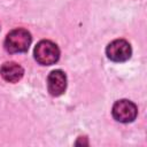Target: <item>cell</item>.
Instances as JSON below:
<instances>
[{"label":"cell","mask_w":147,"mask_h":147,"mask_svg":"<svg viewBox=\"0 0 147 147\" xmlns=\"http://www.w3.org/2000/svg\"><path fill=\"white\" fill-rule=\"evenodd\" d=\"M1 77L9 83H16L23 77V68L16 62H6L0 68Z\"/></svg>","instance_id":"6"},{"label":"cell","mask_w":147,"mask_h":147,"mask_svg":"<svg viewBox=\"0 0 147 147\" xmlns=\"http://www.w3.org/2000/svg\"><path fill=\"white\" fill-rule=\"evenodd\" d=\"M108 59L114 62H124L131 56V46L124 39H116L111 41L106 49Z\"/></svg>","instance_id":"4"},{"label":"cell","mask_w":147,"mask_h":147,"mask_svg":"<svg viewBox=\"0 0 147 147\" xmlns=\"http://www.w3.org/2000/svg\"><path fill=\"white\" fill-rule=\"evenodd\" d=\"M47 88L51 95L59 96L67 88V77L62 70H53L47 78Z\"/></svg>","instance_id":"5"},{"label":"cell","mask_w":147,"mask_h":147,"mask_svg":"<svg viewBox=\"0 0 147 147\" xmlns=\"http://www.w3.org/2000/svg\"><path fill=\"white\" fill-rule=\"evenodd\" d=\"M31 44V34L25 29H15L10 31L5 40V48L9 53L26 52Z\"/></svg>","instance_id":"1"},{"label":"cell","mask_w":147,"mask_h":147,"mask_svg":"<svg viewBox=\"0 0 147 147\" xmlns=\"http://www.w3.org/2000/svg\"><path fill=\"white\" fill-rule=\"evenodd\" d=\"M113 116L116 121L121 123H130L136 119L138 109L137 106L129 100H118L113 106Z\"/></svg>","instance_id":"3"},{"label":"cell","mask_w":147,"mask_h":147,"mask_svg":"<svg viewBox=\"0 0 147 147\" xmlns=\"http://www.w3.org/2000/svg\"><path fill=\"white\" fill-rule=\"evenodd\" d=\"M34 59L42 65H52L60 57L59 47L51 40H41L34 47Z\"/></svg>","instance_id":"2"}]
</instances>
